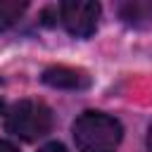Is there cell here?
<instances>
[{"label":"cell","mask_w":152,"mask_h":152,"mask_svg":"<svg viewBox=\"0 0 152 152\" xmlns=\"http://www.w3.org/2000/svg\"><path fill=\"white\" fill-rule=\"evenodd\" d=\"M2 112H5V102L0 100V114H2Z\"/></svg>","instance_id":"cell-9"},{"label":"cell","mask_w":152,"mask_h":152,"mask_svg":"<svg viewBox=\"0 0 152 152\" xmlns=\"http://www.w3.org/2000/svg\"><path fill=\"white\" fill-rule=\"evenodd\" d=\"M38 152H69L62 142H48V145H43Z\"/></svg>","instance_id":"cell-6"},{"label":"cell","mask_w":152,"mask_h":152,"mask_svg":"<svg viewBox=\"0 0 152 152\" xmlns=\"http://www.w3.org/2000/svg\"><path fill=\"white\" fill-rule=\"evenodd\" d=\"M59 19L71 36L90 38L97 28L100 5L90 2V0H66L59 5Z\"/></svg>","instance_id":"cell-3"},{"label":"cell","mask_w":152,"mask_h":152,"mask_svg":"<svg viewBox=\"0 0 152 152\" xmlns=\"http://www.w3.org/2000/svg\"><path fill=\"white\" fill-rule=\"evenodd\" d=\"M71 135L78 152H114L124 138V128L119 119L90 109L74 121Z\"/></svg>","instance_id":"cell-1"},{"label":"cell","mask_w":152,"mask_h":152,"mask_svg":"<svg viewBox=\"0 0 152 152\" xmlns=\"http://www.w3.org/2000/svg\"><path fill=\"white\" fill-rule=\"evenodd\" d=\"M40 81L50 88H57V90H83L90 86V76L86 71L74 69V66H64V64L48 66L43 71Z\"/></svg>","instance_id":"cell-4"},{"label":"cell","mask_w":152,"mask_h":152,"mask_svg":"<svg viewBox=\"0 0 152 152\" xmlns=\"http://www.w3.org/2000/svg\"><path fill=\"white\" fill-rule=\"evenodd\" d=\"M52 128V112L40 100H21L7 114V131L21 140H38Z\"/></svg>","instance_id":"cell-2"},{"label":"cell","mask_w":152,"mask_h":152,"mask_svg":"<svg viewBox=\"0 0 152 152\" xmlns=\"http://www.w3.org/2000/svg\"><path fill=\"white\" fill-rule=\"evenodd\" d=\"M0 152H19V147L10 140H0Z\"/></svg>","instance_id":"cell-7"},{"label":"cell","mask_w":152,"mask_h":152,"mask_svg":"<svg viewBox=\"0 0 152 152\" xmlns=\"http://www.w3.org/2000/svg\"><path fill=\"white\" fill-rule=\"evenodd\" d=\"M147 152H152V126L147 131Z\"/></svg>","instance_id":"cell-8"},{"label":"cell","mask_w":152,"mask_h":152,"mask_svg":"<svg viewBox=\"0 0 152 152\" xmlns=\"http://www.w3.org/2000/svg\"><path fill=\"white\" fill-rule=\"evenodd\" d=\"M26 10V2H14V0H0V31L12 26Z\"/></svg>","instance_id":"cell-5"}]
</instances>
